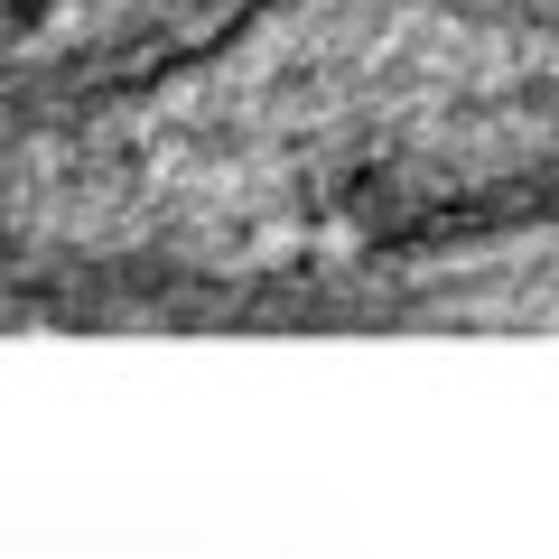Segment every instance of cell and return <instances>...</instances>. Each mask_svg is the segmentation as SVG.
Instances as JSON below:
<instances>
[{
  "instance_id": "1",
  "label": "cell",
  "mask_w": 559,
  "mask_h": 559,
  "mask_svg": "<svg viewBox=\"0 0 559 559\" xmlns=\"http://www.w3.org/2000/svg\"><path fill=\"white\" fill-rule=\"evenodd\" d=\"M47 10H57V0H0V28H10V38H38Z\"/></svg>"
}]
</instances>
